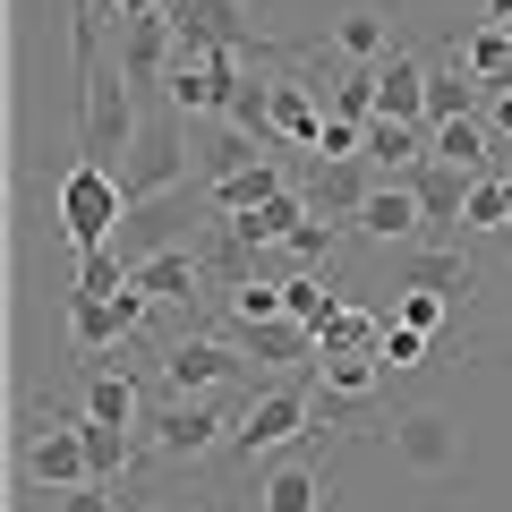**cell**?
Masks as SVG:
<instances>
[{
    "label": "cell",
    "instance_id": "cell-33",
    "mask_svg": "<svg viewBox=\"0 0 512 512\" xmlns=\"http://www.w3.org/2000/svg\"><path fill=\"white\" fill-rule=\"evenodd\" d=\"M384 316H393V325H410V333H427V342H436V333H444V316H453V299H436V291H402V299H393V308H384Z\"/></svg>",
    "mask_w": 512,
    "mask_h": 512
},
{
    "label": "cell",
    "instance_id": "cell-24",
    "mask_svg": "<svg viewBox=\"0 0 512 512\" xmlns=\"http://www.w3.org/2000/svg\"><path fill=\"white\" fill-rule=\"evenodd\" d=\"M222 308H231V325H239V333H256V325H282V316H291V299H282V282L239 274L231 291H222Z\"/></svg>",
    "mask_w": 512,
    "mask_h": 512
},
{
    "label": "cell",
    "instance_id": "cell-37",
    "mask_svg": "<svg viewBox=\"0 0 512 512\" xmlns=\"http://www.w3.org/2000/svg\"><path fill=\"white\" fill-rule=\"evenodd\" d=\"M60 512H111V487H69V495H60Z\"/></svg>",
    "mask_w": 512,
    "mask_h": 512
},
{
    "label": "cell",
    "instance_id": "cell-36",
    "mask_svg": "<svg viewBox=\"0 0 512 512\" xmlns=\"http://www.w3.org/2000/svg\"><path fill=\"white\" fill-rule=\"evenodd\" d=\"M478 120H487L495 137H512V86H487V111H478Z\"/></svg>",
    "mask_w": 512,
    "mask_h": 512
},
{
    "label": "cell",
    "instance_id": "cell-32",
    "mask_svg": "<svg viewBox=\"0 0 512 512\" xmlns=\"http://www.w3.org/2000/svg\"><path fill=\"white\" fill-rule=\"evenodd\" d=\"M316 376H325L333 402H367V393L384 384V367H376V359H316Z\"/></svg>",
    "mask_w": 512,
    "mask_h": 512
},
{
    "label": "cell",
    "instance_id": "cell-17",
    "mask_svg": "<svg viewBox=\"0 0 512 512\" xmlns=\"http://www.w3.org/2000/svg\"><path fill=\"white\" fill-rule=\"evenodd\" d=\"M367 163L384 180H410L427 163V120H367Z\"/></svg>",
    "mask_w": 512,
    "mask_h": 512
},
{
    "label": "cell",
    "instance_id": "cell-23",
    "mask_svg": "<svg viewBox=\"0 0 512 512\" xmlns=\"http://www.w3.org/2000/svg\"><path fill=\"white\" fill-rule=\"evenodd\" d=\"M376 350H384V316L376 308H342L316 333V359H376Z\"/></svg>",
    "mask_w": 512,
    "mask_h": 512
},
{
    "label": "cell",
    "instance_id": "cell-14",
    "mask_svg": "<svg viewBox=\"0 0 512 512\" xmlns=\"http://www.w3.org/2000/svg\"><path fill=\"white\" fill-rule=\"evenodd\" d=\"M137 291H146L154 308H188V299H205V256H197V248H154V256H137Z\"/></svg>",
    "mask_w": 512,
    "mask_h": 512
},
{
    "label": "cell",
    "instance_id": "cell-25",
    "mask_svg": "<svg viewBox=\"0 0 512 512\" xmlns=\"http://www.w3.org/2000/svg\"><path fill=\"white\" fill-rule=\"evenodd\" d=\"M367 188H376V180H367L359 163H316L308 197H316V205H325V214H333V222H342V231H350V214H359V205H367Z\"/></svg>",
    "mask_w": 512,
    "mask_h": 512
},
{
    "label": "cell",
    "instance_id": "cell-15",
    "mask_svg": "<svg viewBox=\"0 0 512 512\" xmlns=\"http://www.w3.org/2000/svg\"><path fill=\"white\" fill-rule=\"evenodd\" d=\"M427 77H436V69L393 43V52L376 60V120H427Z\"/></svg>",
    "mask_w": 512,
    "mask_h": 512
},
{
    "label": "cell",
    "instance_id": "cell-26",
    "mask_svg": "<svg viewBox=\"0 0 512 512\" xmlns=\"http://www.w3.org/2000/svg\"><path fill=\"white\" fill-rule=\"evenodd\" d=\"M239 342H248V359H265V367H299V359L316 367V333H308V325H291V316H282V325L239 333Z\"/></svg>",
    "mask_w": 512,
    "mask_h": 512
},
{
    "label": "cell",
    "instance_id": "cell-2",
    "mask_svg": "<svg viewBox=\"0 0 512 512\" xmlns=\"http://www.w3.org/2000/svg\"><path fill=\"white\" fill-rule=\"evenodd\" d=\"M60 231H69V248H77V256L120 248V231H128L120 171H103V163H69V171H60Z\"/></svg>",
    "mask_w": 512,
    "mask_h": 512
},
{
    "label": "cell",
    "instance_id": "cell-8",
    "mask_svg": "<svg viewBox=\"0 0 512 512\" xmlns=\"http://www.w3.org/2000/svg\"><path fill=\"white\" fill-rule=\"evenodd\" d=\"M171 35H180V52H248V9L239 0H171L163 9Z\"/></svg>",
    "mask_w": 512,
    "mask_h": 512
},
{
    "label": "cell",
    "instance_id": "cell-31",
    "mask_svg": "<svg viewBox=\"0 0 512 512\" xmlns=\"http://www.w3.org/2000/svg\"><path fill=\"white\" fill-rule=\"evenodd\" d=\"M128 453H137V444H128V427H94V419H86V461H94V487H120V478H128Z\"/></svg>",
    "mask_w": 512,
    "mask_h": 512
},
{
    "label": "cell",
    "instance_id": "cell-27",
    "mask_svg": "<svg viewBox=\"0 0 512 512\" xmlns=\"http://www.w3.org/2000/svg\"><path fill=\"white\" fill-rule=\"evenodd\" d=\"M470 231H512V197H504V171H478L470 197H461V239Z\"/></svg>",
    "mask_w": 512,
    "mask_h": 512
},
{
    "label": "cell",
    "instance_id": "cell-6",
    "mask_svg": "<svg viewBox=\"0 0 512 512\" xmlns=\"http://www.w3.org/2000/svg\"><path fill=\"white\" fill-rule=\"evenodd\" d=\"M239 94V52H180V69H171L163 103L180 111V120H222Z\"/></svg>",
    "mask_w": 512,
    "mask_h": 512
},
{
    "label": "cell",
    "instance_id": "cell-20",
    "mask_svg": "<svg viewBox=\"0 0 512 512\" xmlns=\"http://www.w3.org/2000/svg\"><path fill=\"white\" fill-rule=\"evenodd\" d=\"M205 197H214V214L231 222V214H256V205L291 197V180H282V163H248V171H231V180H214Z\"/></svg>",
    "mask_w": 512,
    "mask_h": 512
},
{
    "label": "cell",
    "instance_id": "cell-39",
    "mask_svg": "<svg viewBox=\"0 0 512 512\" xmlns=\"http://www.w3.org/2000/svg\"><path fill=\"white\" fill-rule=\"evenodd\" d=\"M478 18H487V26H512V0H478Z\"/></svg>",
    "mask_w": 512,
    "mask_h": 512
},
{
    "label": "cell",
    "instance_id": "cell-29",
    "mask_svg": "<svg viewBox=\"0 0 512 512\" xmlns=\"http://www.w3.org/2000/svg\"><path fill=\"white\" fill-rule=\"evenodd\" d=\"M333 43H342V60H359V69H376V60L393 52V26H384L376 9H350V18L333 26Z\"/></svg>",
    "mask_w": 512,
    "mask_h": 512
},
{
    "label": "cell",
    "instance_id": "cell-18",
    "mask_svg": "<svg viewBox=\"0 0 512 512\" xmlns=\"http://www.w3.org/2000/svg\"><path fill=\"white\" fill-rule=\"evenodd\" d=\"M325 120H333V111L316 103L308 77H274V137H282V146H316Z\"/></svg>",
    "mask_w": 512,
    "mask_h": 512
},
{
    "label": "cell",
    "instance_id": "cell-3",
    "mask_svg": "<svg viewBox=\"0 0 512 512\" xmlns=\"http://www.w3.org/2000/svg\"><path fill=\"white\" fill-rule=\"evenodd\" d=\"M316 427V393L308 384H265V393H248V402H239V427H231V453L248 461H274V453H291L299 436H308Z\"/></svg>",
    "mask_w": 512,
    "mask_h": 512
},
{
    "label": "cell",
    "instance_id": "cell-35",
    "mask_svg": "<svg viewBox=\"0 0 512 512\" xmlns=\"http://www.w3.org/2000/svg\"><path fill=\"white\" fill-rule=\"evenodd\" d=\"M282 248H291L299 265H325V256H333V222H316V214H308V222H299L291 239H282Z\"/></svg>",
    "mask_w": 512,
    "mask_h": 512
},
{
    "label": "cell",
    "instance_id": "cell-21",
    "mask_svg": "<svg viewBox=\"0 0 512 512\" xmlns=\"http://www.w3.org/2000/svg\"><path fill=\"white\" fill-rule=\"evenodd\" d=\"M410 188H419V205H427V231L453 239V231H461V197H470V171H453V163H419V171H410Z\"/></svg>",
    "mask_w": 512,
    "mask_h": 512
},
{
    "label": "cell",
    "instance_id": "cell-40",
    "mask_svg": "<svg viewBox=\"0 0 512 512\" xmlns=\"http://www.w3.org/2000/svg\"><path fill=\"white\" fill-rule=\"evenodd\" d=\"M504 197H512V171H504Z\"/></svg>",
    "mask_w": 512,
    "mask_h": 512
},
{
    "label": "cell",
    "instance_id": "cell-41",
    "mask_svg": "<svg viewBox=\"0 0 512 512\" xmlns=\"http://www.w3.org/2000/svg\"><path fill=\"white\" fill-rule=\"evenodd\" d=\"M504 239H512V231H504Z\"/></svg>",
    "mask_w": 512,
    "mask_h": 512
},
{
    "label": "cell",
    "instance_id": "cell-38",
    "mask_svg": "<svg viewBox=\"0 0 512 512\" xmlns=\"http://www.w3.org/2000/svg\"><path fill=\"white\" fill-rule=\"evenodd\" d=\"M111 9H120V18H163L171 0H111Z\"/></svg>",
    "mask_w": 512,
    "mask_h": 512
},
{
    "label": "cell",
    "instance_id": "cell-19",
    "mask_svg": "<svg viewBox=\"0 0 512 512\" xmlns=\"http://www.w3.org/2000/svg\"><path fill=\"white\" fill-rule=\"evenodd\" d=\"M427 163H453V171H495V128L487 120H453V128H427Z\"/></svg>",
    "mask_w": 512,
    "mask_h": 512
},
{
    "label": "cell",
    "instance_id": "cell-4",
    "mask_svg": "<svg viewBox=\"0 0 512 512\" xmlns=\"http://www.w3.org/2000/svg\"><path fill=\"white\" fill-rule=\"evenodd\" d=\"M239 367H248V350L214 342V333H180V342H163L154 376H163L171 402H197V393H222V384H239Z\"/></svg>",
    "mask_w": 512,
    "mask_h": 512
},
{
    "label": "cell",
    "instance_id": "cell-7",
    "mask_svg": "<svg viewBox=\"0 0 512 512\" xmlns=\"http://www.w3.org/2000/svg\"><path fill=\"white\" fill-rule=\"evenodd\" d=\"M26 478H35V487H52V495L94 487V461H86V419H52V427H35V444H26Z\"/></svg>",
    "mask_w": 512,
    "mask_h": 512
},
{
    "label": "cell",
    "instance_id": "cell-5",
    "mask_svg": "<svg viewBox=\"0 0 512 512\" xmlns=\"http://www.w3.org/2000/svg\"><path fill=\"white\" fill-rule=\"evenodd\" d=\"M231 427H239V410H222L214 393H197V402H163L146 419V436H154L163 461H197V453H214V444H231Z\"/></svg>",
    "mask_w": 512,
    "mask_h": 512
},
{
    "label": "cell",
    "instance_id": "cell-16",
    "mask_svg": "<svg viewBox=\"0 0 512 512\" xmlns=\"http://www.w3.org/2000/svg\"><path fill=\"white\" fill-rule=\"evenodd\" d=\"M77 419L94 427H146V393H137V376L128 367H86V402H77Z\"/></svg>",
    "mask_w": 512,
    "mask_h": 512
},
{
    "label": "cell",
    "instance_id": "cell-13",
    "mask_svg": "<svg viewBox=\"0 0 512 512\" xmlns=\"http://www.w3.org/2000/svg\"><path fill=\"white\" fill-rule=\"evenodd\" d=\"M350 231H359V239H419L427 231L419 188H410V180H376V188H367V205L350 214Z\"/></svg>",
    "mask_w": 512,
    "mask_h": 512
},
{
    "label": "cell",
    "instance_id": "cell-34",
    "mask_svg": "<svg viewBox=\"0 0 512 512\" xmlns=\"http://www.w3.org/2000/svg\"><path fill=\"white\" fill-rule=\"evenodd\" d=\"M427 350H436L427 333H410V325H393V316H384V350H376L384 376H402V367H427Z\"/></svg>",
    "mask_w": 512,
    "mask_h": 512
},
{
    "label": "cell",
    "instance_id": "cell-1",
    "mask_svg": "<svg viewBox=\"0 0 512 512\" xmlns=\"http://www.w3.org/2000/svg\"><path fill=\"white\" fill-rule=\"evenodd\" d=\"M180 180H188V128H180V111H171V103H146V128H137V146H128V163H120L128 214L171 205V197H180Z\"/></svg>",
    "mask_w": 512,
    "mask_h": 512
},
{
    "label": "cell",
    "instance_id": "cell-12",
    "mask_svg": "<svg viewBox=\"0 0 512 512\" xmlns=\"http://www.w3.org/2000/svg\"><path fill=\"white\" fill-rule=\"evenodd\" d=\"M256 512H325V461L282 453L256 470Z\"/></svg>",
    "mask_w": 512,
    "mask_h": 512
},
{
    "label": "cell",
    "instance_id": "cell-11",
    "mask_svg": "<svg viewBox=\"0 0 512 512\" xmlns=\"http://www.w3.org/2000/svg\"><path fill=\"white\" fill-rule=\"evenodd\" d=\"M171 69H180L171 18H120V77L128 86H171Z\"/></svg>",
    "mask_w": 512,
    "mask_h": 512
},
{
    "label": "cell",
    "instance_id": "cell-10",
    "mask_svg": "<svg viewBox=\"0 0 512 512\" xmlns=\"http://www.w3.org/2000/svg\"><path fill=\"white\" fill-rule=\"evenodd\" d=\"M393 461H410L419 478L461 470V427L444 419V410H402V419H393Z\"/></svg>",
    "mask_w": 512,
    "mask_h": 512
},
{
    "label": "cell",
    "instance_id": "cell-28",
    "mask_svg": "<svg viewBox=\"0 0 512 512\" xmlns=\"http://www.w3.org/2000/svg\"><path fill=\"white\" fill-rule=\"evenodd\" d=\"M120 291H137V265H128L120 248L77 256V299H120Z\"/></svg>",
    "mask_w": 512,
    "mask_h": 512
},
{
    "label": "cell",
    "instance_id": "cell-30",
    "mask_svg": "<svg viewBox=\"0 0 512 512\" xmlns=\"http://www.w3.org/2000/svg\"><path fill=\"white\" fill-rule=\"evenodd\" d=\"M410 291H436V299H470V265H461V248H427L419 265H410Z\"/></svg>",
    "mask_w": 512,
    "mask_h": 512
},
{
    "label": "cell",
    "instance_id": "cell-22",
    "mask_svg": "<svg viewBox=\"0 0 512 512\" xmlns=\"http://www.w3.org/2000/svg\"><path fill=\"white\" fill-rule=\"evenodd\" d=\"M282 299H291V325H308V333H325L333 316L350 308V299L333 291V274H325V265H299V274L282 282Z\"/></svg>",
    "mask_w": 512,
    "mask_h": 512
},
{
    "label": "cell",
    "instance_id": "cell-9",
    "mask_svg": "<svg viewBox=\"0 0 512 512\" xmlns=\"http://www.w3.org/2000/svg\"><path fill=\"white\" fill-rule=\"evenodd\" d=\"M154 299L146 291H120V299H69V342L86 350V359H103V350H120L128 333L146 325Z\"/></svg>",
    "mask_w": 512,
    "mask_h": 512
}]
</instances>
